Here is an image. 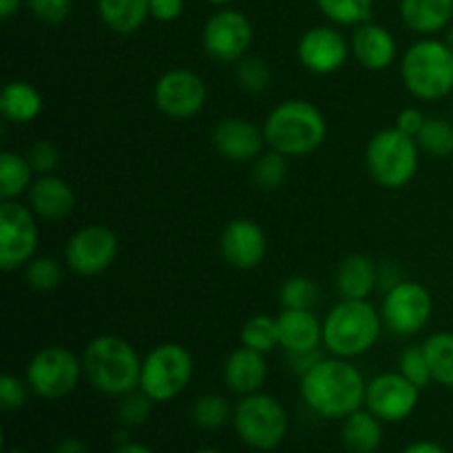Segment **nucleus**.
Returning a JSON list of instances; mask_svg holds the SVG:
<instances>
[{"label":"nucleus","instance_id":"obj_54","mask_svg":"<svg viewBox=\"0 0 453 453\" xmlns=\"http://www.w3.org/2000/svg\"><path fill=\"white\" fill-rule=\"evenodd\" d=\"M449 115H451V119H453V100H451V106H449Z\"/></svg>","mask_w":453,"mask_h":453},{"label":"nucleus","instance_id":"obj_41","mask_svg":"<svg viewBox=\"0 0 453 453\" xmlns=\"http://www.w3.org/2000/svg\"><path fill=\"white\" fill-rule=\"evenodd\" d=\"M25 4L31 16L44 25H60L73 9V0H25Z\"/></svg>","mask_w":453,"mask_h":453},{"label":"nucleus","instance_id":"obj_17","mask_svg":"<svg viewBox=\"0 0 453 453\" xmlns=\"http://www.w3.org/2000/svg\"><path fill=\"white\" fill-rule=\"evenodd\" d=\"M219 250L226 264L233 268L255 270L265 259L268 239L257 221L242 217V219H233L230 224H226L219 237Z\"/></svg>","mask_w":453,"mask_h":453},{"label":"nucleus","instance_id":"obj_42","mask_svg":"<svg viewBox=\"0 0 453 453\" xmlns=\"http://www.w3.org/2000/svg\"><path fill=\"white\" fill-rule=\"evenodd\" d=\"M29 385L27 380L18 379L13 374H4L0 379V407L4 411H18L27 405V398H29Z\"/></svg>","mask_w":453,"mask_h":453},{"label":"nucleus","instance_id":"obj_26","mask_svg":"<svg viewBox=\"0 0 453 453\" xmlns=\"http://www.w3.org/2000/svg\"><path fill=\"white\" fill-rule=\"evenodd\" d=\"M42 96L34 84L12 80L0 91V113L12 124H29L42 113Z\"/></svg>","mask_w":453,"mask_h":453},{"label":"nucleus","instance_id":"obj_44","mask_svg":"<svg viewBox=\"0 0 453 453\" xmlns=\"http://www.w3.org/2000/svg\"><path fill=\"white\" fill-rule=\"evenodd\" d=\"M425 122H427V118H425L423 111L416 109V106H407V109H403L398 113L396 128L401 133H405V135L416 137L420 133V128L425 127Z\"/></svg>","mask_w":453,"mask_h":453},{"label":"nucleus","instance_id":"obj_13","mask_svg":"<svg viewBox=\"0 0 453 453\" xmlns=\"http://www.w3.org/2000/svg\"><path fill=\"white\" fill-rule=\"evenodd\" d=\"M119 243L111 228L102 224L84 226L75 230L65 246V261L78 277H97L106 273L118 259Z\"/></svg>","mask_w":453,"mask_h":453},{"label":"nucleus","instance_id":"obj_22","mask_svg":"<svg viewBox=\"0 0 453 453\" xmlns=\"http://www.w3.org/2000/svg\"><path fill=\"white\" fill-rule=\"evenodd\" d=\"M279 339L286 354L312 352L323 345V321L314 310H288L283 308L277 317Z\"/></svg>","mask_w":453,"mask_h":453},{"label":"nucleus","instance_id":"obj_9","mask_svg":"<svg viewBox=\"0 0 453 453\" xmlns=\"http://www.w3.org/2000/svg\"><path fill=\"white\" fill-rule=\"evenodd\" d=\"M84 379L82 357L65 345H49L38 349L27 363L25 380L31 394L42 401H60L75 392Z\"/></svg>","mask_w":453,"mask_h":453},{"label":"nucleus","instance_id":"obj_1","mask_svg":"<svg viewBox=\"0 0 453 453\" xmlns=\"http://www.w3.org/2000/svg\"><path fill=\"white\" fill-rule=\"evenodd\" d=\"M367 380L349 358L323 357L301 376V398L317 416L343 420L365 407Z\"/></svg>","mask_w":453,"mask_h":453},{"label":"nucleus","instance_id":"obj_20","mask_svg":"<svg viewBox=\"0 0 453 453\" xmlns=\"http://www.w3.org/2000/svg\"><path fill=\"white\" fill-rule=\"evenodd\" d=\"M27 206L35 217L47 221H62L73 215L75 190L66 180L58 175H35L34 184L27 190Z\"/></svg>","mask_w":453,"mask_h":453},{"label":"nucleus","instance_id":"obj_25","mask_svg":"<svg viewBox=\"0 0 453 453\" xmlns=\"http://www.w3.org/2000/svg\"><path fill=\"white\" fill-rule=\"evenodd\" d=\"M341 442L348 453H379L383 445V420L370 410H358L341 420Z\"/></svg>","mask_w":453,"mask_h":453},{"label":"nucleus","instance_id":"obj_19","mask_svg":"<svg viewBox=\"0 0 453 453\" xmlns=\"http://www.w3.org/2000/svg\"><path fill=\"white\" fill-rule=\"evenodd\" d=\"M349 47L358 65L367 71H385L398 56V42L392 31L372 20L354 27Z\"/></svg>","mask_w":453,"mask_h":453},{"label":"nucleus","instance_id":"obj_37","mask_svg":"<svg viewBox=\"0 0 453 453\" xmlns=\"http://www.w3.org/2000/svg\"><path fill=\"white\" fill-rule=\"evenodd\" d=\"M25 283L38 292L56 290L62 283V265L51 257H34L25 265Z\"/></svg>","mask_w":453,"mask_h":453},{"label":"nucleus","instance_id":"obj_7","mask_svg":"<svg viewBox=\"0 0 453 453\" xmlns=\"http://www.w3.org/2000/svg\"><path fill=\"white\" fill-rule=\"evenodd\" d=\"M239 441L255 451H274L286 441L290 420L279 398L257 392L242 396L233 414Z\"/></svg>","mask_w":453,"mask_h":453},{"label":"nucleus","instance_id":"obj_32","mask_svg":"<svg viewBox=\"0 0 453 453\" xmlns=\"http://www.w3.org/2000/svg\"><path fill=\"white\" fill-rule=\"evenodd\" d=\"M239 339H242V345L261 354H270L277 348H281L277 319L265 317V314H255V317L248 319L242 326Z\"/></svg>","mask_w":453,"mask_h":453},{"label":"nucleus","instance_id":"obj_39","mask_svg":"<svg viewBox=\"0 0 453 453\" xmlns=\"http://www.w3.org/2000/svg\"><path fill=\"white\" fill-rule=\"evenodd\" d=\"M155 403L142 389L127 394L118 403V420L122 427H140L153 414Z\"/></svg>","mask_w":453,"mask_h":453},{"label":"nucleus","instance_id":"obj_53","mask_svg":"<svg viewBox=\"0 0 453 453\" xmlns=\"http://www.w3.org/2000/svg\"><path fill=\"white\" fill-rule=\"evenodd\" d=\"M7 453H25L22 449H18V447H13V449H9Z\"/></svg>","mask_w":453,"mask_h":453},{"label":"nucleus","instance_id":"obj_12","mask_svg":"<svg viewBox=\"0 0 453 453\" xmlns=\"http://www.w3.org/2000/svg\"><path fill=\"white\" fill-rule=\"evenodd\" d=\"M255 38L250 18L239 9L224 7L212 13L202 29V47L217 62H234L248 56Z\"/></svg>","mask_w":453,"mask_h":453},{"label":"nucleus","instance_id":"obj_49","mask_svg":"<svg viewBox=\"0 0 453 453\" xmlns=\"http://www.w3.org/2000/svg\"><path fill=\"white\" fill-rule=\"evenodd\" d=\"M22 4H25V0H0V16L7 20V18H12Z\"/></svg>","mask_w":453,"mask_h":453},{"label":"nucleus","instance_id":"obj_10","mask_svg":"<svg viewBox=\"0 0 453 453\" xmlns=\"http://www.w3.org/2000/svg\"><path fill=\"white\" fill-rule=\"evenodd\" d=\"M40 242L35 212L18 199L0 202V268L13 273L35 257Z\"/></svg>","mask_w":453,"mask_h":453},{"label":"nucleus","instance_id":"obj_48","mask_svg":"<svg viewBox=\"0 0 453 453\" xmlns=\"http://www.w3.org/2000/svg\"><path fill=\"white\" fill-rule=\"evenodd\" d=\"M113 453H155L150 447L142 445V442H135V441H124V442H118L115 445Z\"/></svg>","mask_w":453,"mask_h":453},{"label":"nucleus","instance_id":"obj_50","mask_svg":"<svg viewBox=\"0 0 453 453\" xmlns=\"http://www.w3.org/2000/svg\"><path fill=\"white\" fill-rule=\"evenodd\" d=\"M445 42L449 44V49H451V51H453V25L449 27V29L445 31Z\"/></svg>","mask_w":453,"mask_h":453},{"label":"nucleus","instance_id":"obj_4","mask_svg":"<svg viewBox=\"0 0 453 453\" xmlns=\"http://www.w3.org/2000/svg\"><path fill=\"white\" fill-rule=\"evenodd\" d=\"M383 327V317L370 299H341L323 319V348L330 357L352 361L379 343Z\"/></svg>","mask_w":453,"mask_h":453},{"label":"nucleus","instance_id":"obj_18","mask_svg":"<svg viewBox=\"0 0 453 453\" xmlns=\"http://www.w3.org/2000/svg\"><path fill=\"white\" fill-rule=\"evenodd\" d=\"M212 146L224 159L234 164L255 162L265 150L264 128L243 118H224L211 133Z\"/></svg>","mask_w":453,"mask_h":453},{"label":"nucleus","instance_id":"obj_16","mask_svg":"<svg viewBox=\"0 0 453 453\" xmlns=\"http://www.w3.org/2000/svg\"><path fill=\"white\" fill-rule=\"evenodd\" d=\"M349 51L352 47L336 25L310 27L296 44V58L314 75H332L343 69Z\"/></svg>","mask_w":453,"mask_h":453},{"label":"nucleus","instance_id":"obj_43","mask_svg":"<svg viewBox=\"0 0 453 453\" xmlns=\"http://www.w3.org/2000/svg\"><path fill=\"white\" fill-rule=\"evenodd\" d=\"M150 18L157 22H173L184 13V0H149Z\"/></svg>","mask_w":453,"mask_h":453},{"label":"nucleus","instance_id":"obj_3","mask_svg":"<svg viewBox=\"0 0 453 453\" xmlns=\"http://www.w3.org/2000/svg\"><path fill=\"white\" fill-rule=\"evenodd\" d=\"M264 135L265 144L288 159L308 157L326 142V115L308 100H286L270 111L264 124Z\"/></svg>","mask_w":453,"mask_h":453},{"label":"nucleus","instance_id":"obj_45","mask_svg":"<svg viewBox=\"0 0 453 453\" xmlns=\"http://www.w3.org/2000/svg\"><path fill=\"white\" fill-rule=\"evenodd\" d=\"M323 358V354L319 349H312V352H295V354H288V365H290L292 374L301 376L308 374L314 365Z\"/></svg>","mask_w":453,"mask_h":453},{"label":"nucleus","instance_id":"obj_2","mask_svg":"<svg viewBox=\"0 0 453 453\" xmlns=\"http://www.w3.org/2000/svg\"><path fill=\"white\" fill-rule=\"evenodd\" d=\"M84 379L96 392L104 396L122 398L140 389L142 361L137 349L128 341L115 334H100L84 348Z\"/></svg>","mask_w":453,"mask_h":453},{"label":"nucleus","instance_id":"obj_34","mask_svg":"<svg viewBox=\"0 0 453 453\" xmlns=\"http://www.w3.org/2000/svg\"><path fill=\"white\" fill-rule=\"evenodd\" d=\"M288 177V157L268 149L252 164V181L261 190H277Z\"/></svg>","mask_w":453,"mask_h":453},{"label":"nucleus","instance_id":"obj_46","mask_svg":"<svg viewBox=\"0 0 453 453\" xmlns=\"http://www.w3.org/2000/svg\"><path fill=\"white\" fill-rule=\"evenodd\" d=\"M403 453H449L442 445L434 441H416L411 445H407Z\"/></svg>","mask_w":453,"mask_h":453},{"label":"nucleus","instance_id":"obj_23","mask_svg":"<svg viewBox=\"0 0 453 453\" xmlns=\"http://www.w3.org/2000/svg\"><path fill=\"white\" fill-rule=\"evenodd\" d=\"M379 265L372 257L354 252L339 264L334 286L341 299L365 301L379 288Z\"/></svg>","mask_w":453,"mask_h":453},{"label":"nucleus","instance_id":"obj_5","mask_svg":"<svg viewBox=\"0 0 453 453\" xmlns=\"http://www.w3.org/2000/svg\"><path fill=\"white\" fill-rule=\"evenodd\" d=\"M401 78L407 91L423 102L445 100L453 93V51L445 40L420 38L401 60Z\"/></svg>","mask_w":453,"mask_h":453},{"label":"nucleus","instance_id":"obj_24","mask_svg":"<svg viewBox=\"0 0 453 453\" xmlns=\"http://www.w3.org/2000/svg\"><path fill=\"white\" fill-rule=\"evenodd\" d=\"M403 22L420 38H434L447 31L453 20V0H401Z\"/></svg>","mask_w":453,"mask_h":453},{"label":"nucleus","instance_id":"obj_51","mask_svg":"<svg viewBox=\"0 0 453 453\" xmlns=\"http://www.w3.org/2000/svg\"><path fill=\"white\" fill-rule=\"evenodd\" d=\"M206 3H211V4H217V7H226V4L234 3V0H206Z\"/></svg>","mask_w":453,"mask_h":453},{"label":"nucleus","instance_id":"obj_21","mask_svg":"<svg viewBox=\"0 0 453 453\" xmlns=\"http://www.w3.org/2000/svg\"><path fill=\"white\" fill-rule=\"evenodd\" d=\"M268 379V361L265 354L255 352V349L239 345L237 349L226 357L224 361V383L230 392L239 396L261 392Z\"/></svg>","mask_w":453,"mask_h":453},{"label":"nucleus","instance_id":"obj_11","mask_svg":"<svg viewBox=\"0 0 453 453\" xmlns=\"http://www.w3.org/2000/svg\"><path fill=\"white\" fill-rule=\"evenodd\" d=\"M434 312V301L427 288L418 281L403 279L394 288H389L380 303L383 326L394 336H416L427 327Z\"/></svg>","mask_w":453,"mask_h":453},{"label":"nucleus","instance_id":"obj_14","mask_svg":"<svg viewBox=\"0 0 453 453\" xmlns=\"http://www.w3.org/2000/svg\"><path fill=\"white\" fill-rule=\"evenodd\" d=\"M208 88L199 73L190 69H171L155 82L153 102L171 119H190L206 106Z\"/></svg>","mask_w":453,"mask_h":453},{"label":"nucleus","instance_id":"obj_15","mask_svg":"<svg viewBox=\"0 0 453 453\" xmlns=\"http://www.w3.org/2000/svg\"><path fill=\"white\" fill-rule=\"evenodd\" d=\"M420 388L401 372H383L367 383L365 410L383 423H403L416 411Z\"/></svg>","mask_w":453,"mask_h":453},{"label":"nucleus","instance_id":"obj_28","mask_svg":"<svg viewBox=\"0 0 453 453\" xmlns=\"http://www.w3.org/2000/svg\"><path fill=\"white\" fill-rule=\"evenodd\" d=\"M34 175L35 173L27 155L16 153V150H3L0 153V202L27 195L35 180Z\"/></svg>","mask_w":453,"mask_h":453},{"label":"nucleus","instance_id":"obj_36","mask_svg":"<svg viewBox=\"0 0 453 453\" xmlns=\"http://www.w3.org/2000/svg\"><path fill=\"white\" fill-rule=\"evenodd\" d=\"M279 301L288 310H314L319 303V286L310 277L286 279L279 288Z\"/></svg>","mask_w":453,"mask_h":453},{"label":"nucleus","instance_id":"obj_47","mask_svg":"<svg viewBox=\"0 0 453 453\" xmlns=\"http://www.w3.org/2000/svg\"><path fill=\"white\" fill-rule=\"evenodd\" d=\"M53 453H91L88 451V445L80 438H65V441L58 442L56 451Z\"/></svg>","mask_w":453,"mask_h":453},{"label":"nucleus","instance_id":"obj_35","mask_svg":"<svg viewBox=\"0 0 453 453\" xmlns=\"http://www.w3.org/2000/svg\"><path fill=\"white\" fill-rule=\"evenodd\" d=\"M234 78H237L239 88L243 93L259 96V93L268 91L270 84H273V71H270L268 62L261 60V58L246 56L237 62Z\"/></svg>","mask_w":453,"mask_h":453},{"label":"nucleus","instance_id":"obj_33","mask_svg":"<svg viewBox=\"0 0 453 453\" xmlns=\"http://www.w3.org/2000/svg\"><path fill=\"white\" fill-rule=\"evenodd\" d=\"M420 150L429 157L445 159L453 155V119L449 118H427L425 127L416 135Z\"/></svg>","mask_w":453,"mask_h":453},{"label":"nucleus","instance_id":"obj_52","mask_svg":"<svg viewBox=\"0 0 453 453\" xmlns=\"http://www.w3.org/2000/svg\"><path fill=\"white\" fill-rule=\"evenodd\" d=\"M195 453H221V451H217V449H212V447H203V449H197Z\"/></svg>","mask_w":453,"mask_h":453},{"label":"nucleus","instance_id":"obj_30","mask_svg":"<svg viewBox=\"0 0 453 453\" xmlns=\"http://www.w3.org/2000/svg\"><path fill=\"white\" fill-rule=\"evenodd\" d=\"M234 410L221 394H203L190 407V420L203 432H217L233 418Z\"/></svg>","mask_w":453,"mask_h":453},{"label":"nucleus","instance_id":"obj_31","mask_svg":"<svg viewBox=\"0 0 453 453\" xmlns=\"http://www.w3.org/2000/svg\"><path fill=\"white\" fill-rule=\"evenodd\" d=\"M319 12L336 27H358L372 20L374 0H314Z\"/></svg>","mask_w":453,"mask_h":453},{"label":"nucleus","instance_id":"obj_38","mask_svg":"<svg viewBox=\"0 0 453 453\" xmlns=\"http://www.w3.org/2000/svg\"><path fill=\"white\" fill-rule=\"evenodd\" d=\"M398 372L403 376H407L414 385H418L420 389L429 388V383H434L427 354H425L423 345H407L403 349L401 357H398Z\"/></svg>","mask_w":453,"mask_h":453},{"label":"nucleus","instance_id":"obj_40","mask_svg":"<svg viewBox=\"0 0 453 453\" xmlns=\"http://www.w3.org/2000/svg\"><path fill=\"white\" fill-rule=\"evenodd\" d=\"M27 159H29L35 175H51L60 166V149L51 140H40L29 146Z\"/></svg>","mask_w":453,"mask_h":453},{"label":"nucleus","instance_id":"obj_8","mask_svg":"<svg viewBox=\"0 0 453 453\" xmlns=\"http://www.w3.org/2000/svg\"><path fill=\"white\" fill-rule=\"evenodd\" d=\"M193 374V354L180 343H162L142 361L140 389L153 403H171L188 388Z\"/></svg>","mask_w":453,"mask_h":453},{"label":"nucleus","instance_id":"obj_6","mask_svg":"<svg viewBox=\"0 0 453 453\" xmlns=\"http://www.w3.org/2000/svg\"><path fill=\"white\" fill-rule=\"evenodd\" d=\"M420 146L416 137L394 128L376 133L365 149V166L372 180L389 190L405 188L420 166Z\"/></svg>","mask_w":453,"mask_h":453},{"label":"nucleus","instance_id":"obj_29","mask_svg":"<svg viewBox=\"0 0 453 453\" xmlns=\"http://www.w3.org/2000/svg\"><path fill=\"white\" fill-rule=\"evenodd\" d=\"M434 383L453 389V332H436L423 343Z\"/></svg>","mask_w":453,"mask_h":453},{"label":"nucleus","instance_id":"obj_27","mask_svg":"<svg viewBox=\"0 0 453 453\" xmlns=\"http://www.w3.org/2000/svg\"><path fill=\"white\" fill-rule=\"evenodd\" d=\"M96 9L104 27L119 35H131L150 18L149 0H96Z\"/></svg>","mask_w":453,"mask_h":453}]
</instances>
